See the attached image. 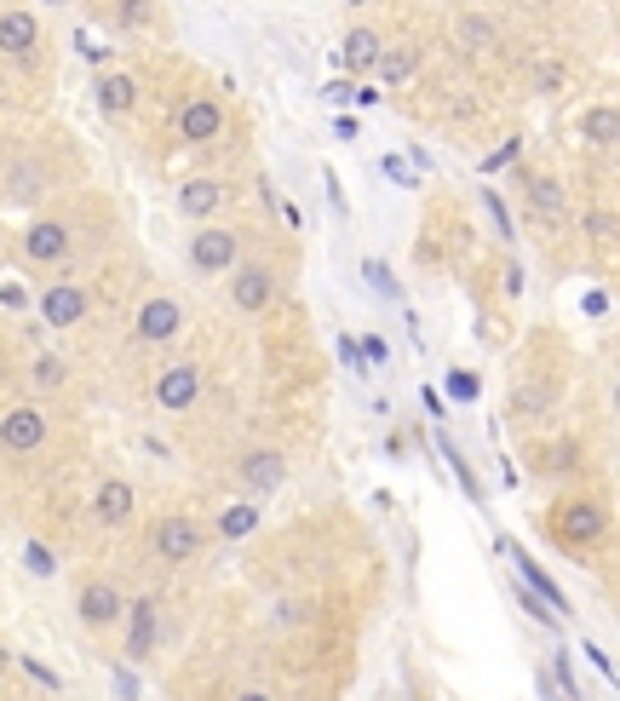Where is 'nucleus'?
Listing matches in <instances>:
<instances>
[{"instance_id":"1","label":"nucleus","mask_w":620,"mask_h":701,"mask_svg":"<svg viewBox=\"0 0 620 701\" xmlns=\"http://www.w3.org/2000/svg\"><path fill=\"white\" fill-rule=\"evenodd\" d=\"M546 530L557 546H568V553H586L591 541L609 535V512L598 507V500H563V507H552Z\"/></svg>"},{"instance_id":"2","label":"nucleus","mask_w":620,"mask_h":701,"mask_svg":"<svg viewBox=\"0 0 620 701\" xmlns=\"http://www.w3.org/2000/svg\"><path fill=\"white\" fill-rule=\"evenodd\" d=\"M190 265L201 277H219V270H236L242 265V236L230 224H201L190 236Z\"/></svg>"},{"instance_id":"3","label":"nucleus","mask_w":620,"mask_h":701,"mask_svg":"<svg viewBox=\"0 0 620 701\" xmlns=\"http://www.w3.org/2000/svg\"><path fill=\"white\" fill-rule=\"evenodd\" d=\"M75 615H81V627L92 633H110L126 621V598L115 581H81V592H75Z\"/></svg>"},{"instance_id":"4","label":"nucleus","mask_w":620,"mask_h":701,"mask_svg":"<svg viewBox=\"0 0 620 701\" xmlns=\"http://www.w3.org/2000/svg\"><path fill=\"white\" fill-rule=\"evenodd\" d=\"M178 329H185V305H178L173 293H155V299H144V305H139L133 340L139 345H167V340H178Z\"/></svg>"},{"instance_id":"5","label":"nucleus","mask_w":620,"mask_h":701,"mask_svg":"<svg viewBox=\"0 0 620 701\" xmlns=\"http://www.w3.org/2000/svg\"><path fill=\"white\" fill-rule=\"evenodd\" d=\"M230 305L242 316H258L265 305H276V270L270 265H236V277H230Z\"/></svg>"},{"instance_id":"6","label":"nucleus","mask_w":620,"mask_h":701,"mask_svg":"<svg viewBox=\"0 0 620 701\" xmlns=\"http://www.w3.org/2000/svg\"><path fill=\"white\" fill-rule=\"evenodd\" d=\"M162 644V604L155 598H133L126 604V661H150Z\"/></svg>"},{"instance_id":"7","label":"nucleus","mask_w":620,"mask_h":701,"mask_svg":"<svg viewBox=\"0 0 620 701\" xmlns=\"http://www.w3.org/2000/svg\"><path fill=\"white\" fill-rule=\"evenodd\" d=\"M281 478H288V460H281V448H247L242 466H236V483L247 494H276Z\"/></svg>"},{"instance_id":"8","label":"nucleus","mask_w":620,"mask_h":701,"mask_svg":"<svg viewBox=\"0 0 620 701\" xmlns=\"http://www.w3.org/2000/svg\"><path fill=\"white\" fill-rule=\"evenodd\" d=\"M150 546H155V558H162V564H190L201 553V530L190 518H162V523H155V535H150Z\"/></svg>"},{"instance_id":"9","label":"nucleus","mask_w":620,"mask_h":701,"mask_svg":"<svg viewBox=\"0 0 620 701\" xmlns=\"http://www.w3.org/2000/svg\"><path fill=\"white\" fill-rule=\"evenodd\" d=\"M69 224H58V219H35L30 231H23V259L30 265H64L69 259Z\"/></svg>"},{"instance_id":"10","label":"nucleus","mask_w":620,"mask_h":701,"mask_svg":"<svg viewBox=\"0 0 620 701\" xmlns=\"http://www.w3.org/2000/svg\"><path fill=\"white\" fill-rule=\"evenodd\" d=\"M224 208H230V185H219V179H185V185H178V213H185V219L213 224Z\"/></svg>"},{"instance_id":"11","label":"nucleus","mask_w":620,"mask_h":701,"mask_svg":"<svg viewBox=\"0 0 620 701\" xmlns=\"http://www.w3.org/2000/svg\"><path fill=\"white\" fill-rule=\"evenodd\" d=\"M196 397H201V374H196V363H173L162 380H155V403H162L167 414L196 409Z\"/></svg>"},{"instance_id":"12","label":"nucleus","mask_w":620,"mask_h":701,"mask_svg":"<svg viewBox=\"0 0 620 701\" xmlns=\"http://www.w3.org/2000/svg\"><path fill=\"white\" fill-rule=\"evenodd\" d=\"M41 443H46V414L41 409H12L0 420V448H7V455H35Z\"/></svg>"},{"instance_id":"13","label":"nucleus","mask_w":620,"mask_h":701,"mask_svg":"<svg viewBox=\"0 0 620 701\" xmlns=\"http://www.w3.org/2000/svg\"><path fill=\"white\" fill-rule=\"evenodd\" d=\"M87 288H75V282H58V288H46L41 293V316H46V329H75V322H87Z\"/></svg>"},{"instance_id":"14","label":"nucleus","mask_w":620,"mask_h":701,"mask_svg":"<svg viewBox=\"0 0 620 701\" xmlns=\"http://www.w3.org/2000/svg\"><path fill=\"white\" fill-rule=\"evenodd\" d=\"M219 127H224V110L213 104V98H196V104L178 110V138L185 144H213Z\"/></svg>"},{"instance_id":"15","label":"nucleus","mask_w":620,"mask_h":701,"mask_svg":"<svg viewBox=\"0 0 620 701\" xmlns=\"http://www.w3.org/2000/svg\"><path fill=\"white\" fill-rule=\"evenodd\" d=\"M98 104H103V115H133V104H139V87H133V75H121V69H103L98 75Z\"/></svg>"},{"instance_id":"16","label":"nucleus","mask_w":620,"mask_h":701,"mask_svg":"<svg viewBox=\"0 0 620 701\" xmlns=\"http://www.w3.org/2000/svg\"><path fill=\"white\" fill-rule=\"evenodd\" d=\"M35 41H41V23L30 12H7V18H0V53L23 58V53H35Z\"/></svg>"},{"instance_id":"17","label":"nucleus","mask_w":620,"mask_h":701,"mask_svg":"<svg viewBox=\"0 0 620 701\" xmlns=\"http://www.w3.org/2000/svg\"><path fill=\"white\" fill-rule=\"evenodd\" d=\"M511 564H517V575H523V581H529V587H534L540 598H546V604H552L557 615H568V598L557 592V581H552V575L540 569V564H534L529 553H523V546H511Z\"/></svg>"},{"instance_id":"18","label":"nucleus","mask_w":620,"mask_h":701,"mask_svg":"<svg viewBox=\"0 0 620 701\" xmlns=\"http://www.w3.org/2000/svg\"><path fill=\"white\" fill-rule=\"evenodd\" d=\"M92 512H98V523H126L133 518V489H126L121 478H110V483H98V500H92Z\"/></svg>"},{"instance_id":"19","label":"nucleus","mask_w":620,"mask_h":701,"mask_svg":"<svg viewBox=\"0 0 620 701\" xmlns=\"http://www.w3.org/2000/svg\"><path fill=\"white\" fill-rule=\"evenodd\" d=\"M379 35L374 30H351L345 35V69H356V75H368V69H379Z\"/></svg>"},{"instance_id":"20","label":"nucleus","mask_w":620,"mask_h":701,"mask_svg":"<svg viewBox=\"0 0 620 701\" xmlns=\"http://www.w3.org/2000/svg\"><path fill=\"white\" fill-rule=\"evenodd\" d=\"M580 133H586L591 144H620V110H615V104L586 110V115H580Z\"/></svg>"},{"instance_id":"21","label":"nucleus","mask_w":620,"mask_h":701,"mask_svg":"<svg viewBox=\"0 0 620 701\" xmlns=\"http://www.w3.org/2000/svg\"><path fill=\"white\" fill-rule=\"evenodd\" d=\"M529 208L540 219H563V185L557 179H529Z\"/></svg>"},{"instance_id":"22","label":"nucleus","mask_w":620,"mask_h":701,"mask_svg":"<svg viewBox=\"0 0 620 701\" xmlns=\"http://www.w3.org/2000/svg\"><path fill=\"white\" fill-rule=\"evenodd\" d=\"M413 64H420V58H413V53H385L374 75H379V81H385V87H402V81H408V75H413Z\"/></svg>"},{"instance_id":"23","label":"nucleus","mask_w":620,"mask_h":701,"mask_svg":"<svg viewBox=\"0 0 620 701\" xmlns=\"http://www.w3.org/2000/svg\"><path fill=\"white\" fill-rule=\"evenodd\" d=\"M247 530H258V512H253V507H230V512L219 518V535H224V541H242Z\"/></svg>"},{"instance_id":"24","label":"nucleus","mask_w":620,"mask_h":701,"mask_svg":"<svg viewBox=\"0 0 620 701\" xmlns=\"http://www.w3.org/2000/svg\"><path fill=\"white\" fill-rule=\"evenodd\" d=\"M443 455H449V466H454V478H460V489H465V494H483V489H477V478H472V466L460 460V448H454V443H443Z\"/></svg>"},{"instance_id":"25","label":"nucleus","mask_w":620,"mask_h":701,"mask_svg":"<svg viewBox=\"0 0 620 701\" xmlns=\"http://www.w3.org/2000/svg\"><path fill=\"white\" fill-rule=\"evenodd\" d=\"M449 391L460 397V403H472V397H477V374H465V368H454V374H449Z\"/></svg>"},{"instance_id":"26","label":"nucleus","mask_w":620,"mask_h":701,"mask_svg":"<svg viewBox=\"0 0 620 701\" xmlns=\"http://www.w3.org/2000/svg\"><path fill=\"white\" fill-rule=\"evenodd\" d=\"M115 701H139V679H133V672H115Z\"/></svg>"},{"instance_id":"27","label":"nucleus","mask_w":620,"mask_h":701,"mask_svg":"<svg viewBox=\"0 0 620 701\" xmlns=\"http://www.w3.org/2000/svg\"><path fill=\"white\" fill-rule=\"evenodd\" d=\"M385 357H391V350H385V340H379V334L362 340V363H385Z\"/></svg>"},{"instance_id":"28","label":"nucleus","mask_w":620,"mask_h":701,"mask_svg":"<svg viewBox=\"0 0 620 701\" xmlns=\"http://www.w3.org/2000/svg\"><path fill=\"white\" fill-rule=\"evenodd\" d=\"M23 558H30V569H35V575H52V553H46V546H30Z\"/></svg>"},{"instance_id":"29","label":"nucleus","mask_w":620,"mask_h":701,"mask_svg":"<svg viewBox=\"0 0 620 701\" xmlns=\"http://www.w3.org/2000/svg\"><path fill=\"white\" fill-rule=\"evenodd\" d=\"M23 672H35V679H41L46 690H58V672H52V667H41V661H23Z\"/></svg>"},{"instance_id":"30","label":"nucleus","mask_w":620,"mask_h":701,"mask_svg":"<svg viewBox=\"0 0 620 701\" xmlns=\"http://www.w3.org/2000/svg\"><path fill=\"white\" fill-rule=\"evenodd\" d=\"M35 374H41V386H58V380H64V368L52 363V357H41V368H35Z\"/></svg>"},{"instance_id":"31","label":"nucleus","mask_w":620,"mask_h":701,"mask_svg":"<svg viewBox=\"0 0 620 701\" xmlns=\"http://www.w3.org/2000/svg\"><path fill=\"white\" fill-rule=\"evenodd\" d=\"M385 179H397V185H408V167H402V156H385Z\"/></svg>"},{"instance_id":"32","label":"nucleus","mask_w":620,"mask_h":701,"mask_svg":"<svg viewBox=\"0 0 620 701\" xmlns=\"http://www.w3.org/2000/svg\"><path fill=\"white\" fill-rule=\"evenodd\" d=\"M586 661H591V667H598V672H609V656H604V649H598V644H586ZM609 679H615V672H609Z\"/></svg>"},{"instance_id":"33","label":"nucleus","mask_w":620,"mask_h":701,"mask_svg":"<svg viewBox=\"0 0 620 701\" xmlns=\"http://www.w3.org/2000/svg\"><path fill=\"white\" fill-rule=\"evenodd\" d=\"M236 701H270V696H265V690H242Z\"/></svg>"},{"instance_id":"34","label":"nucleus","mask_w":620,"mask_h":701,"mask_svg":"<svg viewBox=\"0 0 620 701\" xmlns=\"http://www.w3.org/2000/svg\"><path fill=\"white\" fill-rule=\"evenodd\" d=\"M615 403H620V391H615Z\"/></svg>"}]
</instances>
